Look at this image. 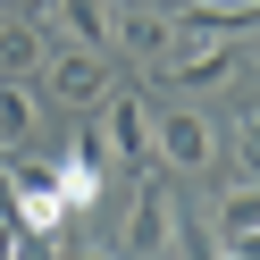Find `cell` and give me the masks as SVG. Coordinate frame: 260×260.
I'll list each match as a JSON object with an SVG mask.
<instances>
[{"instance_id":"obj_1","label":"cell","mask_w":260,"mask_h":260,"mask_svg":"<svg viewBox=\"0 0 260 260\" xmlns=\"http://www.w3.org/2000/svg\"><path fill=\"white\" fill-rule=\"evenodd\" d=\"M84 143L101 151V168H109V159H118V168H143V159H151V101H135V92L109 84V101L92 109Z\"/></svg>"},{"instance_id":"obj_2","label":"cell","mask_w":260,"mask_h":260,"mask_svg":"<svg viewBox=\"0 0 260 260\" xmlns=\"http://www.w3.org/2000/svg\"><path fill=\"white\" fill-rule=\"evenodd\" d=\"M168 243H176V185L143 176L126 202V226H118V260H168Z\"/></svg>"},{"instance_id":"obj_3","label":"cell","mask_w":260,"mask_h":260,"mask_svg":"<svg viewBox=\"0 0 260 260\" xmlns=\"http://www.w3.org/2000/svg\"><path fill=\"white\" fill-rule=\"evenodd\" d=\"M42 84H51V101H68V109H101L109 101V51L51 42V51H42Z\"/></svg>"},{"instance_id":"obj_4","label":"cell","mask_w":260,"mask_h":260,"mask_svg":"<svg viewBox=\"0 0 260 260\" xmlns=\"http://www.w3.org/2000/svg\"><path fill=\"white\" fill-rule=\"evenodd\" d=\"M151 159H168L176 176H202L210 159H218V126H210L202 109H159L151 118Z\"/></svg>"},{"instance_id":"obj_5","label":"cell","mask_w":260,"mask_h":260,"mask_svg":"<svg viewBox=\"0 0 260 260\" xmlns=\"http://www.w3.org/2000/svg\"><path fill=\"white\" fill-rule=\"evenodd\" d=\"M235 68H243V42H226V34H176V51H168V76L193 84V92L226 84Z\"/></svg>"},{"instance_id":"obj_6","label":"cell","mask_w":260,"mask_h":260,"mask_svg":"<svg viewBox=\"0 0 260 260\" xmlns=\"http://www.w3.org/2000/svg\"><path fill=\"white\" fill-rule=\"evenodd\" d=\"M51 42H84V51H109V34H118V9L109 0H51Z\"/></svg>"},{"instance_id":"obj_7","label":"cell","mask_w":260,"mask_h":260,"mask_svg":"<svg viewBox=\"0 0 260 260\" xmlns=\"http://www.w3.org/2000/svg\"><path fill=\"white\" fill-rule=\"evenodd\" d=\"M109 42H126L143 68H159V59L176 51V17H168V9H143V0H126V9H118V34H109Z\"/></svg>"},{"instance_id":"obj_8","label":"cell","mask_w":260,"mask_h":260,"mask_svg":"<svg viewBox=\"0 0 260 260\" xmlns=\"http://www.w3.org/2000/svg\"><path fill=\"white\" fill-rule=\"evenodd\" d=\"M51 185H59V202H68V218H76V210H101V151L76 135L68 151L51 159Z\"/></svg>"},{"instance_id":"obj_9","label":"cell","mask_w":260,"mask_h":260,"mask_svg":"<svg viewBox=\"0 0 260 260\" xmlns=\"http://www.w3.org/2000/svg\"><path fill=\"white\" fill-rule=\"evenodd\" d=\"M168 17H176V34H226V42H243L260 25V0H185Z\"/></svg>"},{"instance_id":"obj_10","label":"cell","mask_w":260,"mask_h":260,"mask_svg":"<svg viewBox=\"0 0 260 260\" xmlns=\"http://www.w3.org/2000/svg\"><path fill=\"white\" fill-rule=\"evenodd\" d=\"M42 51H51V25L42 17H0V76H42Z\"/></svg>"},{"instance_id":"obj_11","label":"cell","mask_w":260,"mask_h":260,"mask_svg":"<svg viewBox=\"0 0 260 260\" xmlns=\"http://www.w3.org/2000/svg\"><path fill=\"white\" fill-rule=\"evenodd\" d=\"M218 243H260V176H235V185L218 193V226H210Z\"/></svg>"},{"instance_id":"obj_12","label":"cell","mask_w":260,"mask_h":260,"mask_svg":"<svg viewBox=\"0 0 260 260\" xmlns=\"http://www.w3.org/2000/svg\"><path fill=\"white\" fill-rule=\"evenodd\" d=\"M17 143H34V92L0 76V151H17Z\"/></svg>"},{"instance_id":"obj_13","label":"cell","mask_w":260,"mask_h":260,"mask_svg":"<svg viewBox=\"0 0 260 260\" xmlns=\"http://www.w3.org/2000/svg\"><path fill=\"white\" fill-rule=\"evenodd\" d=\"M243 159H252V176H260V118H243Z\"/></svg>"},{"instance_id":"obj_14","label":"cell","mask_w":260,"mask_h":260,"mask_svg":"<svg viewBox=\"0 0 260 260\" xmlns=\"http://www.w3.org/2000/svg\"><path fill=\"white\" fill-rule=\"evenodd\" d=\"M59 260H118V252H101V243H76V252H59Z\"/></svg>"},{"instance_id":"obj_15","label":"cell","mask_w":260,"mask_h":260,"mask_svg":"<svg viewBox=\"0 0 260 260\" xmlns=\"http://www.w3.org/2000/svg\"><path fill=\"white\" fill-rule=\"evenodd\" d=\"M118 9H126V0H118Z\"/></svg>"}]
</instances>
